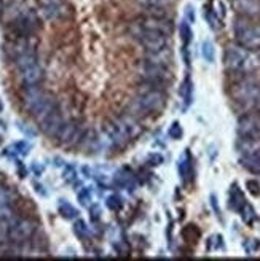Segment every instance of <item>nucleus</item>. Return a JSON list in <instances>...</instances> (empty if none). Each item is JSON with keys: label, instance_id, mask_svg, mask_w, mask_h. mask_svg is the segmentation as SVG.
I'll return each mask as SVG.
<instances>
[{"label": "nucleus", "instance_id": "nucleus-1", "mask_svg": "<svg viewBox=\"0 0 260 261\" xmlns=\"http://www.w3.org/2000/svg\"><path fill=\"white\" fill-rule=\"evenodd\" d=\"M164 106H166V93L163 86L140 83L137 94L133 99L131 106H129V110H131L129 113H133L134 116L140 118V116H147L163 110Z\"/></svg>", "mask_w": 260, "mask_h": 261}, {"label": "nucleus", "instance_id": "nucleus-2", "mask_svg": "<svg viewBox=\"0 0 260 261\" xmlns=\"http://www.w3.org/2000/svg\"><path fill=\"white\" fill-rule=\"evenodd\" d=\"M230 99L241 112H254L260 109V83L255 78L241 75L230 86Z\"/></svg>", "mask_w": 260, "mask_h": 261}, {"label": "nucleus", "instance_id": "nucleus-3", "mask_svg": "<svg viewBox=\"0 0 260 261\" xmlns=\"http://www.w3.org/2000/svg\"><path fill=\"white\" fill-rule=\"evenodd\" d=\"M224 65L230 73L248 75L260 67V53L241 45H230L224 53Z\"/></svg>", "mask_w": 260, "mask_h": 261}, {"label": "nucleus", "instance_id": "nucleus-4", "mask_svg": "<svg viewBox=\"0 0 260 261\" xmlns=\"http://www.w3.org/2000/svg\"><path fill=\"white\" fill-rule=\"evenodd\" d=\"M21 102L26 112H29L35 120H40L51 109L56 107L55 99L51 97L40 85L24 86L21 91Z\"/></svg>", "mask_w": 260, "mask_h": 261}, {"label": "nucleus", "instance_id": "nucleus-5", "mask_svg": "<svg viewBox=\"0 0 260 261\" xmlns=\"http://www.w3.org/2000/svg\"><path fill=\"white\" fill-rule=\"evenodd\" d=\"M233 34L238 45L249 48V49H260V24L251 21V18L240 16L233 24Z\"/></svg>", "mask_w": 260, "mask_h": 261}, {"label": "nucleus", "instance_id": "nucleus-6", "mask_svg": "<svg viewBox=\"0 0 260 261\" xmlns=\"http://www.w3.org/2000/svg\"><path fill=\"white\" fill-rule=\"evenodd\" d=\"M137 73L140 78V83L147 85H157V86H166L171 82V70L166 65H160L150 62L147 59L140 61L137 65Z\"/></svg>", "mask_w": 260, "mask_h": 261}, {"label": "nucleus", "instance_id": "nucleus-7", "mask_svg": "<svg viewBox=\"0 0 260 261\" xmlns=\"http://www.w3.org/2000/svg\"><path fill=\"white\" fill-rule=\"evenodd\" d=\"M147 31V32H160L166 35H173L174 24L170 16H157V15H146L139 18L136 22L129 25V34Z\"/></svg>", "mask_w": 260, "mask_h": 261}, {"label": "nucleus", "instance_id": "nucleus-8", "mask_svg": "<svg viewBox=\"0 0 260 261\" xmlns=\"http://www.w3.org/2000/svg\"><path fill=\"white\" fill-rule=\"evenodd\" d=\"M86 133L88 129L79 121H62L55 139L64 147H79L83 143Z\"/></svg>", "mask_w": 260, "mask_h": 261}, {"label": "nucleus", "instance_id": "nucleus-9", "mask_svg": "<svg viewBox=\"0 0 260 261\" xmlns=\"http://www.w3.org/2000/svg\"><path fill=\"white\" fill-rule=\"evenodd\" d=\"M131 35L139 42V45L146 49V53H155V51H161V49L170 48V42H171V35L160 34V32L140 31V32H134Z\"/></svg>", "mask_w": 260, "mask_h": 261}, {"label": "nucleus", "instance_id": "nucleus-10", "mask_svg": "<svg viewBox=\"0 0 260 261\" xmlns=\"http://www.w3.org/2000/svg\"><path fill=\"white\" fill-rule=\"evenodd\" d=\"M237 133L240 139L258 140L260 139V113L254 110V112H246L243 116H240Z\"/></svg>", "mask_w": 260, "mask_h": 261}, {"label": "nucleus", "instance_id": "nucleus-11", "mask_svg": "<svg viewBox=\"0 0 260 261\" xmlns=\"http://www.w3.org/2000/svg\"><path fill=\"white\" fill-rule=\"evenodd\" d=\"M35 223L29 218H15L11 221L8 229V241L15 244L28 242L32 236H35Z\"/></svg>", "mask_w": 260, "mask_h": 261}, {"label": "nucleus", "instance_id": "nucleus-12", "mask_svg": "<svg viewBox=\"0 0 260 261\" xmlns=\"http://www.w3.org/2000/svg\"><path fill=\"white\" fill-rule=\"evenodd\" d=\"M64 118L61 115V110L58 109V106L55 109H51L46 115H43L40 120H37L38 123V127H40V130L43 134L50 136V137H55L58 129L61 127Z\"/></svg>", "mask_w": 260, "mask_h": 261}, {"label": "nucleus", "instance_id": "nucleus-13", "mask_svg": "<svg viewBox=\"0 0 260 261\" xmlns=\"http://www.w3.org/2000/svg\"><path fill=\"white\" fill-rule=\"evenodd\" d=\"M40 15L48 21H58L66 18V2L64 0H40Z\"/></svg>", "mask_w": 260, "mask_h": 261}, {"label": "nucleus", "instance_id": "nucleus-14", "mask_svg": "<svg viewBox=\"0 0 260 261\" xmlns=\"http://www.w3.org/2000/svg\"><path fill=\"white\" fill-rule=\"evenodd\" d=\"M18 78L22 83V86L40 85L43 80V69L40 67V64L38 62L31 64V65H28V67H22L18 70Z\"/></svg>", "mask_w": 260, "mask_h": 261}, {"label": "nucleus", "instance_id": "nucleus-15", "mask_svg": "<svg viewBox=\"0 0 260 261\" xmlns=\"http://www.w3.org/2000/svg\"><path fill=\"white\" fill-rule=\"evenodd\" d=\"M104 130H106V134L112 140L113 148H125L126 143L131 140V139H129V136L126 134V130L123 129V126L119 123V120L109 121Z\"/></svg>", "mask_w": 260, "mask_h": 261}, {"label": "nucleus", "instance_id": "nucleus-16", "mask_svg": "<svg viewBox=\"0 0 260 261\" xmlns=\"http://www.w3.org/2000/svg\"><path fill=\"white\" fill-rule=\"evenodd\" d=\"M231 7L243 18L260 16V0H230Z\"/></svg>", "mask_w": 260, "mask_h": 261}, {"label": "nucleus", "instance_id": "nucleus-17", "mask_svg": "<svg viewBox=\"0 0 260 261\" xmlns=\"http://www.w3.org/2000/svg\"><path fill=\"white\" fill-rule=\"evenodd\" d=\"M119 123L123 126V129L126 130V134L129 136V139H136L142 134V126L139 123V118L134 116L133 113H123L122 116H119Z\"/></svg>", "mask_w": 260, "mask_h": 261}, {"label": "nucleus", "instance_id": "nucleus-18", "mask_svg": "<svg viewBox=\"0 0 260 261\" xmlns=\"http://www.w3.org/2000/svg\"><path fill=\"white\" fill-rule=\"evenodd\" d=\"M240 163H241V166L246 169V171H249L254 175H260V150L241 154Z\"/></svg>", "mask_w": 260, "mask_h": 261}, {"label": "nucleus", "instance_id": "nucleus-19", "mask_svg": "<svg viewBox=\"0 0 260 261\" xmlns=\"http://www.w3.org/2000/svg\"><path fill=\"white\" fill-rule=\"evenodd\" d=\"M179 174H180V178L184 180L185 184L193 178V160H192V154L188 150H185L182 160L179 161Z\"/></svg>", "mask_w": 260, "mask_h": 261}, {"label": "nucleus", "instance_id": "nucleus-20", "mask_svg": "<svg viewBox=\"0 0 260 261\" xmlns=\"http://www.w3.org/2000/svg\"><path fill=\"white\" fill-rule=\"evenodd\" d=\"M115 184L122 187V188H126L128 191H134L136 188V177L128 171V169H122L115 174Z\"/></svg>", "mask_w": 260, "mask_h": 261}, {"label": "nucleus", "instance_id": "nucleus-21", "mask_svg": "<svg viewBox=\"0 0 260 261\" xmlns=\"http://www.w3.org/2000/svg\"><path fill=\"white\" fill-rule=\"evenodd\" d=\"M147 61L150 62H155V64H160V65H166V67H170L171 65V61H173V53L170 48L166 49H161V51H155V53H146V58Z\"/></svg>", "mask_w": 260, "mask_h": 261}, {"label": "nucleus", "instance_id": "nucleus-22", "mask_svg": "<svg viewBox=\"0 0 260 261\" xmlns=\"http://www.w3.org/2000/svg\"><path fill=\"white\" fill-rule=\"evenodd\" d=\"M244 202H246V199H244L243 191L240 190V187L237 184H233L230 188V193H228V207L231 208V211L238 212Z\"/></svg>", "mask_w": 260, "mask_h": 261}, {"label": "nucleus", "instance_id": "nucleus-23", "mask_svg": "<svg viewBox=\"0 0 260 261\" xmlns=\"http://www.w3.org/2000/svg\"><path fill=\"white\" fill-rule=\"evenodd\" d=\"M137 2L146 8V11L149 10H168L174 0H137Z\"/></svg>", "mask_w": 260, "mask_h": 261}, {"label": "nucleus", "instance_id": "nucleus-24", "mask_svg": "<svg viewBox=\"0 0 260 261\" xmlns=\"http://www.w3.org/2000/svg\"><path fill=\"white\" fill-rule=\"evenodd\" d=\"M240 215H241V218H243V221L246 225H254L255 221H257V214H255V208L249 204V202H244L243 204V207L240 208Z\"/></svg>", "mask_w": 260, "mask_h": 261}, {"label": "nucleus", "instance_id": "nucleus-25", "mask_svg": "<svg viewBox=\"0 0 260 261\" xmlns=\"http://www.w3.org/2000/svg\"><path fill=\"white\" fill-rule=\"evenodd\" d=\"M180 96L184 99V106L185 109L192 103V99H193V83L190 80V76H187L184 83H182V88H180Z\"/></svg>", "mask_w": 260, "mask_h": 261}, {"label": "nucleus", "instance_id": "nucleus-26", "mask_svg": "<svg viewBox=\"0 0 260 261\" xmlns=\"http://www.w3.org/2000/svg\"><path fill=\"white\" fill-rule=\"evenodd\" d=\"M58 211H59V214L64 217V218H67V220H72V218H77L79 217V211L72 205V204H69L67 201H59V204H58Z\"/></svg>", "mask_w": 260, "mask_h": 261}, {"label": "nucleus", "instance_id": "nucleus-27", "mask_svg": "<svg viewBox=\"0 0 260 261\" xmlns=\"http://www.w3.org/2000/svg\"><path fill=\"white\" fill-rule=\"evenodd\" d=\"M179 34H180V40H182V45H184V48H188L193 34H192L190 22L187 19L180 22V25H179Z\"/></svg>", "mask_w": 260, "mask_h": 261}, {"label": "nucleus", "instance_id": "nucleus-28", "mask_svg": "<svg viewBox=\"0 0 260 261\" xmlns=\"http://www.w3.org/2000/svg\"><path fill=\"white\" fill-rule=\"evenodd\" d=\"M201 55H203V58H204V61H206V62H209V64H212V62H214V58H216V49H214L212 42L204 40V42L201 43Z\"/></svg>", "mask_w": 260, "mask_h": 261}, {"label": "nucleus", "instance_id": "nucleus-29", "mask_svg": "<svg viewBox=\"0 0 260 261\" xmlns=\"http://www.w3.org/2000/svg\"><path fill=\"white\" fill-rule=\"evenodd\" d=\"M74 232L79 236L82 241H86V239H89V236H91V231L88 229V226H86V223L83 220H77L75 221V225H74Z\"/></svg>", "mask_w": 260, "mask_h": 261}, {"label": "nucleus", "instance_id": "nucleus-30", "mask_svg": "<svg viewBox=\"0 0 260 261\" xmlns=\"http://www.w3.org/2000/svg\"><path fill=\"white\" fill-rule=\"evenodd\" d=\"M184 238H185V241H188V242H197L198 239H200V236H201V232H200V229L195 226V225H188V226H185V229H184Z\"/></svg>", "mask_w": 260, "mask_h": 261}, {"label": "nucleus", "instance_id": "nucleus-31", "mask_svg": "<svg viewBox=\"0 0 260 261\" xmlns=\"http://www.w3.org/2000/svg\"><path fill=\"white\" fill-rule=\"evenodd\" d=\"M77 198H79V202L85 207H91V201H93V198H91V191L88 188H83L79 191V194H77Z\"/></svg>", "mask_w": 260, "mask_h": 261}, {"label": "nucleus", "instance_id": "nucleus-32", "mask_svg": "<svg viewBox=\"0 0 260 261\" xmlns=\"http://www.w3.org/2000/svg\"><path fill=\"white\" fill-rule=\"evenodd\" d=\"M107 207L113 212H119L120 208L123 207V202H122V199L119 198V196L113 194V196H110V198H107Z\"/></svg>", "mask_w": 260, "mask_h": 261}, {"label": "nucleus", "instance_id": "nucleus-33", "mask_svg": "<svg viewBox=\"0 0 260 261\" xmlns=\"http://www.w3.org/2000/svg\"><path fill=\"white\" fill-rule=\"evenodd\" d=\"M204 15H206L207 22H209V25H211V29H214V31H216V29L219 28V19H217V15L214 13V10H211L209 7H207Z\"/></svg>", "mask_w": 260, "mask_h": 261}, {"label": "nucleus", "instance_id": "nucleus-34", "mask_svg": "<svg viewBox=\"0 0 260 261\" xmlns=\"http://www.w3.org/2000/svg\"><path fill=\"white\" fill-rule=\"evenodd\" d=\"M182 134H184V130H182L180 124L177 121H174L170 127V137L174 140H179V139H182Z\"/></svg>", "mask_w": 260, "mask_h": 261}, {"label": "nucleus", "instance_id": "nucleus-35", "mask_svg": "<svg viewBox=\"0 0 260 261\" xmlns=\"http://www.w3.org/2000/svg\"><path fill=\"white\" fill-rule=\"evenodd\" d=\"M11 148H13V150H16L15 154H28L29 150H31V145H29L28 142H18V143H15V145H13Z\"/></svg>", "mask_w": 260, "mask_h": 261}, {"label": "nucleus", "instance_id": "nucleus-36", "mask_svg": "<svg viewBox=\"0 0 260 261\" xmlns=\"http://www.w3.org/2000/svg\"><path fill=\"white\" fill-rule=\"evenodd\" d=\"M246 188L249 190L252 196H260V184L257 180H248L246 181Z\"/></svg>", "mask_w": 260, "mask_h": 261}, {"label": "nucleus", "instance_id": "nucleus-37", "mask_svg": "<svg viewBox=\"0 0 260 261\" xmlns=\"http://www.w3.org/2000/svg\"><path fill=\"white\" fill-rule=\"evenodd\" d=\"M64 178H66L67 181H75L77 172H75V169L72 166H66V169H64Z\"/></svg>", "mask_w": 260, "mask_h": 261}, {"label": "nucleus", "instance_id": "nucleus-38", "mask_svg": "<svg viewBox=\"0 0 260 261\" xmlns=\"http://www.w3.org/2000/svg\"><path fill=\"white\" fill-rule=\"evenodd\" d=\"M147 161H149L152 166H160V164L163 163V156L158 154V153H152V154H149Z\"/></svg>", "mask_w": 260, "mask_h": 261}, {"label": "nucleus", "instance_id": "nucleus-39", "mask_svg": "<svg viewBox=\"0 0 260 261\" xmlns=\"http://www.w3.org/2000/svg\"><path fill=\"white\" fill-rule=\"evenodd\" d=\"M185 19H187L190 24H193V22H195V10H193V7H192V5H188V7L185 8Z\"/></svg>", "mask_w": 260, "mask_h": 261}, {"label": "nucleus", "instance_id": "nucleus-40", "mask_svg": "<svg viewBox=\"0 0 260 261\" xmlns=\"http://www.w3.org/2000/svg\"><path fill=\"white\" fill-rule=\"evenodd\" d=\"M32 171L35 172V175H37V177H40V175H42V172H43V167H42L40 164H38V163H34V164H32Z\"/></svg>", "mask_w": 260, "mask_h": 261}, {"label": "nucleus", "instance_id": "nucleus-41", "mask_svg": "<svg viewBox=\"0 0 260 261\" xmlns=\"http://www.w3.org/2000/svg\"><path fill=\"white\" fill-rule=\"evenodd\" d=\"M211 205L214 207V212L220 217V208H219V204H217V199H216V196H211Z\"/></svg>", "mask_w": 260, "mask_h": 261}, {"label": "nucleus", "instance_id": "nucleus-42", "mask_svg": "<svg viewBox=\"0 0 260 261\" xmlns=\"http://www.w3.org/2000/svg\"><path fill=\"white\" fill-rule=\"evenodd\" d=\"M34 187L37 188V193H38V194H42V196H46V191H45V188H43L42 185H38V184H34Z\"/></svg>", "mask_w": 260, "mask_h": 261}, {"label": "nucleus", "instance_id": "nucleus-43", "mask_svg": "<svg viewBox=\"0 0 260 261\" xmlns=\"http://www.w3.org/2000/svg\"><path fill=\"white\" fill-rule=\"evenodd\" d=\"M4 112V102H2V99H0V113Z\"/></svg>", "mask_w": 260, "mask_h": 261}]
</instances>
